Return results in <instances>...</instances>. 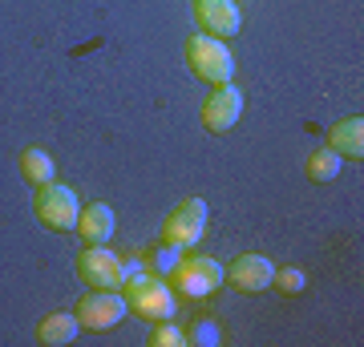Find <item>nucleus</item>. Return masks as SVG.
Instances as JSON below:
<instances>
[{
  "instance_id": "4468645a",
  "label": "nucleus",
  "mask_w": 364,
  "mask_h": 347,
  "mask_svg": "<svg viewBox=\"0 0 364 347\" xmlns=\"http://www.w3.org/2000/svg\"><path fill=\"white\" fill-rule=\"evenodd\" d=\"M21 174H25V182L37 190V186H45V182H53V174H57V166H53V158L45 154V150H37V145H28L25 154H21Z\"/></svg>"
},
{
  "instance_id": "6ab92c4d",
  "label": "nucleus",
  "mask_w": 364,
  "mask_h": 347,
  "mask_svg": "<svg viewBox=\"0 0 364 347\" xmlns=\"http://www.w3.org/2000/svg\"><path fill=\"white\" fill-rule=\"evenodd\" d=\"M150 347H186V331L174 327L170 319L154 323V331H150Z\"/></svg>"
},
{
  "instance_id": "dca6fc26",
  "label": "nucleus",
  "mask_w": 364,
  "mask_h": 347,
  "mask_svg": "<svg viewBox=\"0 0 364 347\" xmlns=\"http://www.w3.org/2000/svg\"><path fill=\"white\" fill-rule=\"evenodd\" d=\"M178 258H182V246H174V243H162L150 250V258H146V267H150V275H158V279H166L170 270L178 267Z\"/></svg>"
},
{
  "instance_id": "f8f14e48",
  "label": "nucleus",
  "mask_w": 364,
  "mask_h": 347,
  "mask_svg": "<svg viewBox=\"0 0 364 347\" xmlns=\"http://www.w3.org/2000/svg\"><path fill=\"white\" fill-rule=\"evenodd\" d=\"M328 150H336L340 158H348V162H360L364 158V117H344L336 126L328 129Z\"/></svg>"
},
{
  "instance_id": "0eeeda50",
  "label": "nucleus",
  "mask_w": 364,
  "mask_h": 347,
  "mask_svg": "<svg viewBox=\"0 0 364 347\" xmlns=\"http://www.w3.org/2000/svg\"><path fill=\"white\" fill-rule=\"evenodd\" d=\"M272 275H275L272 258L247 250V255H235L231 263H227V270H223V283L231 287V291H239V295H259V291H267V287H272Z\"/></svg>"
},
{
  "instance_id": "f03ea898",
  "label": "nucleus",
  "mask_w": 364,
  "mask_h": 347,
  "mask_svg": "<svg viewBox=\"0 0 364 347\" xmlns=\"http://www.w3.org/2000/svg\"><path fill=\"white\" fill-rule=\"evenodd\" d=\"M33 214L45 231L53 234H69L77 226V214H81V202H77V190L73 186H61V182H45L33 190Z\"/></svg>"
},
{
  "instance_id": "6e6552de",
  "label": "nucleus",
  "mask_w": 364,
  "mask_h": 347,
  "mask_svg": "<svg viewBox=\"0 0 364 347\" xmlns=\"http://www.w3.org/2000/svg\"><path fill=\"white\" fill-rule=\"evenodd\" d=\"M73 315H77V323L85 331H114L117 323L126 319V295H117V291H93L90 287V295H81Z\"/></svg>"
},
{
  "instance_id": "9d476101",
  "label": "nucleus",
  "mask_w": 364,
  "mask_h": 347,
  "mask_svg": "<svg viewBox=\"0 0 364 347\" xmlns=\"http://www.w3.org/2000/svg\"><path fill=\"white\" fill-rule=\"evenodd\" d=\"M195 25L207 37L227 40L243 28V13H239L235 0H195Z\"/></svg>"
},
{
  "instance_id": "20e7f679",
  "label": "nucleus",
  "mask_w": 364,
  "mask_h": 347,
  "mask_svg": "<svg viewBox=\"0 0 364 347\" xmlns=\"http://www.w3.org/2000/svg\"><path fill=\"white\" fill-rule=\"evenodd\" d=\"M170 287H174V291H182L186 299L215 295V291L223 287L219 258H210V255H186V250H182L178 267L170 270Z\"/></svg>"
},
{
  "instance_id": "7ed1b4c3",
  "label": "nucleus",
  "mask_w": 364,
  "mask_h": 347,
  "mask_svg": "<svg viewBox=\"0 0 364 347\" xmlns=\"http://www.w3.org/2000/svg\"><path fill=\"white\" fill-rule=\"evenodd\" d=\"M186 65L207 85H227L235 77V57L227 49V40L207 37V33H195V37L186 40Z\"/></svg>"
},
{
  "instance_id": "f3484780",
  "label": "nucleus",
  "mask_w": 364,
  "mask_h": 347,
  "mask_svg": "<svg viewBox=\"0 0 364 347\" xmlns=\"http://www.w3.org/2000/svg\"><path fill=\"white\" fill-rule=\"evenodd\" d=\"M272 287L284 299H291V295H299V291L308 287V275H304L299 267H284V270H275V275H272Z\"/></svg>"
},
{
  "instance_id": "1a4fd4ad",
  "label": "nucleus",
  "mask_w": 364,
  "mask_h": 347,
  "mask_svg": "<svg viewBox=\"0 0 364 347\" xmlns=\"http://www.w3.org/2000/svg\"><path fill=\"white\" fill-rule=\"evenodd\" d=\"M239 117H243V93L235 89L231 81L227 85H215L210 97L203 101V109H198V121H203L207 133H227V129H235Z\"/></svg>"
},
{
  "instance_id": "9b49d317",
  "label": "nucleus",
  "mask_w": 364,
  "mask_h": 347,
  "mask_svg": "<svg viewBox=\"0 0 364 347\" xmlns=\"http://www.w3.org/2000/svg\"><path fill=\"white\" fill-rule=\"evenodd\" d=\"M73 231L81 234V243H85V246H102V243H109V238H114V231H117L114 206H109V202L81 206L77 226H73Z\"/></svg>"
},
{
  "instance_id": "39448f33",
  "label": "nucleus",
  "mask_w": 364,
  "mask_h": 347,
  "mask_svg": "<svg viewBox=\"0 0 364 347\" xmlns=\"http://www.w3.org/2000/svg\"><path fill=\"white\" fill-rule=\"evenodd\" d=\"M77 275L81 283L93 287V291H122L126 283V258L114 255L109 246H85L77 255Z\"/></svg>"
},
{
  "instance_id": "2eb2a0df",
  "label": "nucleus",
  "mask_w": 364,
  "mask_h": 347,
  "mask_svg": "<svg viewBox=\"0 0 364 347\" xmlns=\"http://www.w3.org/2000/svg\"><path fill=\"white\" fill-rule=\"evenodd\" d=\"M340 166H344V158H340L336 150H328V145L312 150L308 162H304V170H308V178H312V182H332L340 174Z\"/></svg>"
},
{
  "instance_id": "f257e3e1",
  "label": "nucleus",
  "mask_w": 364,
  "mask_h": 347,
  "mask_svg": "<svg viewBox=\"0 0 364 347\" xmlns=\"http://www.w3.org/2000/svg\"><path fill=\"white\" fill-rule=\"evenodd\" d=\"M122 295H126V311L138 315L146 323H162L174 319V287L158 275H138V279H126L122 283Z\"/></svg>"
},
{
  "instance_id": "a211bd4d",
  "label": "nucleus",
  "mask_w": 364,
  "mask_h": 347,
  "mask_svg": "<svg viewBox=\"0 0 364 347\" xmlns=\"http://www.w3.org/2000/svg\"><path fill=\"white\" fill-rule=\"evenodd\" d=\"M186 343H195V347H219L223 343V331H219V323L215 319H195V327L186 331Z\"/></svg>"
},
{
  "instance_id": "423d86ee",
  "label": "nucleus",
  "mask_w": 364,
  "mask_h": 347,
  "mask_svg": "<svg viewBox=\"0 0 364 347\" xmlns=\"http://www.w3.org/2000/svg\"><path fill=\"white\" fill-rule=\"evenodd\" d=\"M203 234H207V202L203 198H182L162 222V238L182 246V250H191Z\"/></svg>"
},
{
  "instance_id": "ddd939ff",
  "label": "nucleus",
  "mask_w": 364,
  "mask_h": 347,
  "mask_svg": "<svg viewBox=\"0 0 364 347\" xmlns=\"http://www.w3.org/2000/svg\"><path fill=\"white\" fill-rule=\"evenodd\" d=\"M77 331H81V323H77V315H73V311H49V315L37 323V339L45 347L73 343V339H77Z\"/></svg>"
}]
</instances>
